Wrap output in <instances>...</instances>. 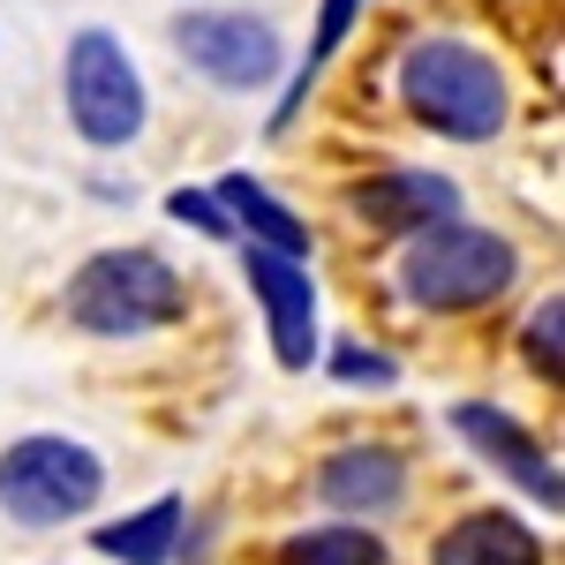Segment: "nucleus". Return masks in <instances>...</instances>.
<instances>
[{
    "instance_id": "1",
    "label": "nucleus",
    "mask_w": 565,
    "mask_h": 565,
    "mask_svg": "<svg viewBox=\"0 0 565 565\" xmlns=\"http://www.w3.org/2000/svg\"><path fill=\"white\" fill-rule=\"evenodd\" d=\"M399 106L430 136L490 143V136L505 129V114H513V90H505V68L482 45L437 31V39H415L399 53Z\"/></svg>"
},
{
    "instance_id": "2",
    "label": "nucleus",
    "mask_w": 565,
    "mask_h": 565,
    "mask_svg": "<svg viewBox=\"0 0 565 565\" xmlns=\"http://www.w3.org/2000/svg\"><path fill=\"white\" fill-rule=\"evenodd\" d=\"M521 279V249L490 226L468 218H437L415 234V249L399 257V295L430 317H460V309H490Z\"/></svg>"
},
{
    "instance_id": "3",
    "label": "nucleus",
    "mask_w": 565,
    "mask_h": 565,
    "mask_svg": "<svg viewBox=\"0 0 565 565\" xmlns=\"http://www.w3.org/2000/svg\"><path fill=\"white\" fill-rule=\"evenodd\" d=\"M189 317V279L159 249H98L68 279V324L90 340H136Z\"/></svg>"
},
{
    "instance_id": "4",
    "label": "nucleus",
    "mask_w": 565,
    "mask_h": 565,
    "mask_svg": "<svg viewBox=\"0 0 565 565\" xmlns=\"http://www.w3.org/2000/svg\"><path fill=\"white\" fill-rule=\"evenodd\" d=\"M106 498V460L76 437H23L0 452V513L23 527H68Z\"/></svg>"
},
{
    "instance_id": "5",
    "label": "nucleus",
    "mask_w": 565,
    "mask_h": 565,
    "mask_svg": "<svg viewBox=\"0 0 565 565\" xmlns=\"http://www.w3.org/2000/svg\"><path fill=\"white\" fill-rule=\"evenodd\" d=\"M68 121H76V136L84 143H98V151H121V143H136L143 136V76H136L129 45L114 39V31H76L68 39Z\"/></svg>"
},
{
    "instance_id": "6",
    "label": "nucleus",
    "mask_w": 565,
    "mask_h": 565,
    "mask_svg": "<svg viewBox=\"0 0 565 565\" xmlns=\"http://www.w3.org/2000/svg\"><path fill=\"white\" fill-rule=\"evenodd\" d=\"M174 45H181V61H189L196 76H212V84H226V90L271 84L279 61H287L279 31H271L264 15H249V8H189V15H174Z\"/></svg>"
},
{
    "instance_id": "7",
    "label": "nucleus",
    "mask_w": 565,
    "mask_h": 565,
    "mask_svg": "<svg viewBox=\"0 0 565 565\" xmlns=\"http://www.w3.org/2000/svg\"><path fill=\"white\" fill-rule=\"evenodd\" d=\"M242 271H249V295L264 302V324H271V348L287 370H309L317 362V279H309L302 257H279L264 242H242Z\"/></svg>"
},
{
    "instance_id": "8",
    "label": "nucleus",
    "mask_w": 565,
    "mask_h": 565,
    "mask_svg": "<svg viewBox=\"0 0 565 565\" xmlns=\"http://www.w3.org/2000/svg\"><path fill=\"white\" fill-rule=\"evenodd\" d=\"M452 430L468 437V445H476V452L490 460V468H498V476H513V482L527 490V498H543L551 513L565 505L558 460H551V452H543V445H535V437H527L521 423L505 415V407H482V399H460V407H452Z\"/></svg>"
},
{
    "instance_id": "9",
    "label": "nucleus",
    "mask_w": 565,
    "mask_h": 565,
    "mask_svg": "<svg viewBox=\"0 0 565 565\" xmlns=\"http://www.w3.org/2000/svg\"><path fill=\"white\" fill-rule=\"evenodd\" d=\"M348 212L377 234H423L437 218H460V189L445 174H415V167H385V174L354 181Z\"/></svg>"
},
{
    "instance_id": "10",
    "label": "nucleus",
    "mask_w": 565,
    "mask_h": 565,
    "mask_svg": "<svg viewBox=\"0 0 565 565\" xmlns=\"http://www.w3.org/2000/svg\"><path fill=\"white\" fill-rule=\"evenodd\" d=\"M317 498L332 513H354V521H377L407 498V460L385 452V445H348L317 468Z\"/></svg>"
},
{
    "instance_id": "11",
    "label": "nucleus",
    "mask_w": 565,
    "mask_h": 565,
    "mask_svg": "<svg viewBox=\"0 0 565 565\" xmlns=\"http://www.w3.org/2000/svg\"><path fill=\"white\" fill-rule=\"evenodd\" d=\"M430 565H543V535H535L521 513H505V505L460 513V521L437 535Z\"/></svg>"
},
{
    "instance_id": "12",
    "label": "nucleus",
    "mask_w": 565,
    "mask_h": 565,
    "mask_svg": "<svg viewBox=\"0 0 565 565\" xmlns=\"http://www.w3.org/2000/svg\"><path fill=\"white\" fill-rule=\"evenodd\" d=\"M218 204H226V218H234V234H249V242H264V249H279V257H309V218H295L264 181L249 174H226L212 189Z\"/></svg>"
},
{
    "instance_id": "13",
    "label": "nucleus",
    "mask_w": 565,
    "mask_h": 565,
    "mask_svg": "<svg viewBox=\"0 0 565 565\" xmlns=\"http://www.w3.org/2000/svg\"><path fill=\"white\" fill-rule=\"evenodd\" d=\"M174 535H181V498H159V505H143L129 521L98 527V551L121 565H167L174 558Z\"/></svg>"
},
{
    "instance_id": "14",
    "label": "nucleus",
    "mask_w": 565,
    "mask_h": 565,
    "mask_svg": "<svg viewBox=\"0 0 565 565\" xmlns=\"http://www.w3.org/2000/svg\"><path fill=\"white\" fill-rule=\"evenodd\" d=\"M279 565H392V558H385V543H377L370 527L332 521V527L287 535V543H279Z\"/></svg>"
},
{
    "instance_id": "15",
    "label": "nucleus",
    "mask_w": 565,
    "mask_h": 565,
    "mask_svg": "<svg viewBox=\"0 0 565 565\" xmlns=\"http://www.w3.org/2000/svg\"><path fill=\"white\" fill-rule=\"evenodd\" d=\"M354 15H362V0H324V8H317V39H309L302 68H295V84H287V98H279V114H271V129H295V114H302L309 84H317V76H324V61L340 53V39L354 31Z\"/></svg>"
},
{
    "instance_id": "16",
    "label": "nucleus",
    "mask_w": 565,
    "mask_h": 565,
    "mask_svg": "<svg viewBox=\"0 0 565 565\" xmlns=\"http://www.w3.org/2000/svg\"><path fill=\"white\" fill-rule=\"evenodd\" d=\"M521 348H527V370H535V377H551V385L565 377V302H558V295H551V302H535Z\"/></svg>"
},
{
    "instance_id": "17",
    "label": "nucleus",
    "mask_w": 565,
    "mask_h": 565,
    "mask_svg": "<svg viewBox=\"0 0 565 565\" xmlns=\"http://www.w3.org/2000/svg\"><path fill=\"white\" fill-rule=\"evenodd\" d=\"M167 212H174L181 226H196V234H212V242H234V218H226V204H218L212 189H174Z\"/></svg>"
},
{
    "instance_id": "18",
    "label": "nucleus",
    "mask_w": 565,
    "mask_h": 565,
    "mask_svg": "<svg viewBox=\"0 0 565 565\" xmlns=\"http://www.w3.org/2000/svg\"><path fill=\"white\" fill-rule=\"evenodd\" d=\"M332 377H348V385H392L399 370H392L385 354H362V348H340L332 354Z\"/></svg>"
}]
</instances>
